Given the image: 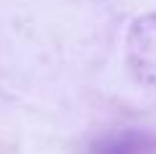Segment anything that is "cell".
I'll list each match as a JSON object with an SVG mask.
<instances>
[{
	"mask_svg": "<svg viewBox=\"0 0 156 154\" xmlns=\"http://www.w3.org/2000/svg\"><path fill=\"white\" fill-rule=\"evenodd\" d=\"M128 67L141 85L156 87V13L141 16L128 31Z\"/></svg>",
	"mask_w": 156,
	"mask_h": 154,
	"instance_id": "1",
	"label": "cell"
},
{
	"mask_svg": "<svg viewBox=\"0 0 156 154\" xmlns=\"http://www.w3.org/2000/svg\"><path fill=\"white\" fill-rule=\"evenodd\" d=\"M90 154H156V134L138 128L113 131L97 139Z\"/></svg>",
	"mask_w": 156,
	"mask_h": 154,
	"instance_id": "2",
	"label": "cell"
}]
</instances>
